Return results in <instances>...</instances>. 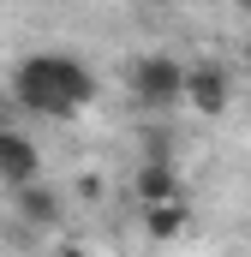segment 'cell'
<instances>
[{
    "label": "cell",
    "mask_w": 251,
    "mask_h": 257,
    "mask_svg": "<svg viewBox=\"0 0 251 257\" xmlns=\"http://www.w3.org/2000/svg\"><path fill=\"white\" fill-rule=\"evenodd\" d=\"M12 96L30 108V114H48V120H66L78 108L96 102V72L72 54H30L12 72Z\"/></svg>",
    "instance_id": "1"
},
{
    "label": "cell",
    "mask_w": 251,
    "mask_h": 257,
    "mask_svg": "<svg viewBox=\"0 0 251 257\" xmlns=\"http://www.w3.org/2000/svg\"><path fill=\"white\" fill-rule=\"evenodd\" d=\"M132 96L144 108H180L186 102V66L174 54H144L132 60Z\"/></svg>",
    "instance_id": "2"
},
{
    "label": "cell",
    "mask_w": 251,
    "mask_h": 257,
    "mask_svg": "<svg viewBox=\"0 0 251 257\" xmlns=\"http://www.w3.org/2000/svg\"><path fill=\"white\" fill-rule=\"evenodd\" d=\"M186 102L197 108V114H227V102H233V78H227L215 60L186 66Z\"/></svg>",
    "instance_id": "3"
},
{
    "label": "cell",
    "mask_w": 251,
    "mask_h": 257,
    "mask_svg": "<svg viewBox=\"0 0 251 257\" xmlns=\"http://www.w3.org/2000/svg\"><path fill=\"white\" fill-rule=\"evenodd\" d=\"M36 174H42V150L24 138V132H0V180L12 186V192H24V186H36Z\"/></svg>",
    "instance_id": "4"
},
{
    "label": "cell",
    "mask_w": 251,
    "mask_h": 257,
    "mask_svg": "<svg viewBox=\"0 0 251 257\" xmlns=\"http://www.w3.org/2000/svg\"><path fill=\"white\" fill-rule=\"evenodd\" d=\"M132 192H138L144 209H150V203H180V168H174V156H168V162H144L138 180H132Z\"/></svg>",
    "instance_id": "5"
},
{
    "label": "cell",
    "mask_w": 251,
    "mask_h": 257,
    "mask_svg": "<svg viewBox=\"0 0 251 257\" xmlns=\"http://www.w3.org/2000/svg\"><path fill=\"white\" fill-rule=\"evenodd\" d=\"M18 215H24V221H36V227H54V221H60V197L36 180V186H24V192H18Z\"/></svg>",
    "instance_id": "6"
},
{
    "label": "cell",
    "mask_w": 251,
    "mask_h": 257,
    "mask_svg": "<svg viewBox=\"0 0 251 257\" xmlns=\"http://www.w3.org/2000/svg\"><path fill=\"white\" fill-rule=\"evenodd\" d=\"M144 233L150 239H180L186 233V197L180 203H150L144 209Z\"/></svg>",
    "instance_id": "7"
},
{
    "label": "cell",
    "mask_w": 251,
    "mask_h": 257,
    "mask_svg": "<svg viewBox=\"0 0 251 257\" xmlns=\"http://www.w3.org/2000/svg\"><path fill=\"white\" fill-rule=\"evenodd\" d=\"M60 257H84V251H78V245H66V251H60Z\"/></svg>",
    "instance_id": "8"
},
{
    "label": "cell",
    "mask_w": 251,
    "mask_h": 257,
    "mask_svg": "<svg viewBox=\"0 0 251 257\" xmlns=\"http://www.w3.org/2000/svg\"><path fill=\"white\" fill-rule=\"evenodd\" d=\"M0 132H6V120H0Z\"/></svg>",
    "instance_id": "9"
}]
</instances>
